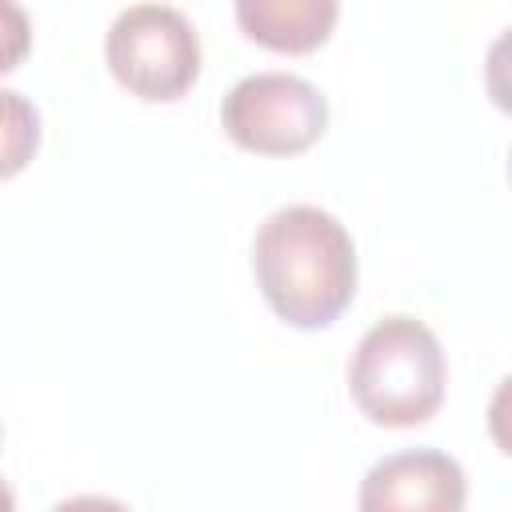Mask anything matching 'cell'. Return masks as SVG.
<instances>
[{
  "label": "cell",
  "instance_id": "cell-1",
  "mask_svg": "<svg viewBox=\"0 0 512 512\" xmlns=\"http://www.w3.org/2000/svg\"><path fill=\"white\" fill-rule=\"evenodd\" d=\"M264 300L292 328H328L356 296V244L348 228L316 208H276L252 244Z\"/></svg>",
  "mask_w": 512,
  "mask_h": 512
},
{
  "label": "cell",
  "instance_id": "cell-2",
  "mask_svg": "<svg viewBox=\"0 0 512 512\" xmlns=\"http://www.w3.org/2000/svg\"><path fill=\"white\" fill-rule=\"evenodd\" d=\"M444 384V348L416 316L376 320L348 360V392L356 408L384 428H416L432 420L444 404Z\"/></svg>",
  "mask_w": 512,
  "mask_h": 512
},
{
  "label": "cell",
  "instance_id": "cell-3",
  "mask_svg": "<svg viewBox=\"0 0 512 512\" xmlns=\"http://www.w3.org/2000/svg\"><path fill=\"white\" fill-rule=\"evenodd\" d=\"M104 60L132 96L164 104L180 100L200 76V36L172 4H128L108 28Z\"/></svg>",
  "mask_w": 512,
  "mask_h": 512
},
{
  "label": "cell",
  "instance_id": "cell-4",
  "mask_svg": "<svg viewBox=\"0 0 512 512\" xmlns=\"http://www.w3.org/2000/svg\"><path fill=\"white\" fill-rule=\"evenodd\" d=\"M220 128L256 156H296L328 128L324 92L296 72H252L236 80L220 104Z\"/></svg>",
  "mask_w": 512,
  "mask_h": 512
},
{
  "label": "cell",
  "instance_id": "cell-5",
  "mask_svg": "<svg viewBox=\"0 0 512 512\" xmlns=\"http://www.w3.org/2000/svg\"><path fill=\"white\" fill-rule=\"evenodd\" d=\"M468 480L456 456L408 448L376 460L360 480V512H464Z\"/></svg>",
  "mask_w": 512,
  "mask_h": 512
},
{
  "label": "cell",
  "instance_id": "cell-6",
  "mask_svg": "<svg viewBox=\"0 0 512 512\" xmlns=\"http://www.w3.org/2000/svg\"><path fill=\"white\" fill-rule=\"evenodd\" d=\"M336 0H240L236 24L248 40L272 52H312L332 36Z\"/></svg>",
  "mask_w": 512,
  "mask_h": 512
},
{
  "label": "cell",
  "instance_id": "cell-7",
  "mask_svg": "<svg viewBox=\"0 0 512 512\" xmlns=\"http://www.w3.org/2000/svg\"><path fill=\"white\" fill-rule=\"evenodd\" d=\"M484 88L500 112L512 116V24L488 44L484 56Z\"/></svg>",
  "mask_w": 512,
  "mask_h": 512
},
{
  "label": "cell",
  "instance_id": "cell-8",
  "mask_svg": "<svg viewBox=\"0 0 512 512\" xmlns=\"http://www.w3.org/2000/svg\"><path fill=\"white\" fill-rule=\"evenodd\" d=\"M488 436L504 456H512V376H504L488 400Z\"/></svg>",
  "mask_w": 512,
  "mask_h": 512
},
{
  "label": "cell",
  "instance_id": "cell-9",
  "mask_svg": "<svg viewBox=\"0 0 512 512\" xmlns=\"http://www.w3.org/2000/svg\"><path fill=\"white\" fill-rule=\"evenodd\" d=\"M52 512H132L128 504H120V500H112V496H68V500H60V504H52Z\"/></svg>",
  "mask_w": 512,
  "mask_h": 512
},
{
  "label": "cell",
  "instance_id": "cell-10",
  "mask_svg": "<svg viewBox=\"0 0 512 512\" xmlns=\"http://www.w3.org/2000/svg\"><path fill=\"white\" fill-rule=\"evenodd\" d=\"M508 180H512V156H508Z\"/></svg>",
  "mask_w": 512,
  "mask_h": 512
}]
</instances>
